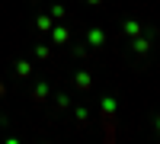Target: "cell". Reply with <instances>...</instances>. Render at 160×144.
Masks as SVG:
<instances>
[{
    "mask_svg": "<svg viewBox=\"0 0 160 144\" xmlns=\"http://www.w3.org/2000/svg\"><path fill=\"white\" fill-rule=\"evenodd\" d=\"M102 119L106 122H112V115H115V96H102Z\"/></svg>",
    "mask_w": 160,
    "mask_h": 144,
    "instance_id": "6",
    "label": "cell"
},
{
    "mask_svg": "<svg viewBox=\"0 0 160 144\" xmlns=\"http://www.w3.org/2000/svg\"><path fill=\"white\" fill-rule=\"evenodd\" d=\"M131 51H135V55H148V51H151V38L135 35V38H131Z\"/></svg>",
    "mask_w": 160,
    "mask_h": 144,
    "instance_id": "5",
    "label": "cell"
},
{
    "mask_svg": "<svg viewBox=\"0 0 160 144\" xmlns=\"http://www.w3.org/2000/svg\"><path fill=\"white\" fill-rule=\"evenodd\" d=\"M74 119H77V125H80V128H87V119H90V109H87V106H77V109H74Z\"/></svg>",
    "mask_w": 160,
    "mask_h": 144,
    "instance_id": "8",
    "label": "cell"
},
{
    "mask_svg": "<svg viewBox=\"0 0 160 144\" xmlns=\"http://www.w3.org/2000/svg\"><path fill=\"white\" fill-rule=\"evenodd\" d=\"M35 26H38V32H48L51 26H55V19H51V16H38V19H35Z\"/></svg>",
    "mask_w": 160,
    "mask_h": 144,
    "instance_id": "11",
    "label": "cell"
},
{
    "mask_svg": "<svg viewBox=\"0 0 160 144\" xmlns=\"http://www.w3.org/2000/svg\"><path fill=\"white\" fill-rule=\"evenodd\" d=\"M16 77H32V61H16Z\"/></svg>",
    "mask_w": 160,
    "mask_h": 144,
    "instance_id": "9",
    "label": "cell"
},
{
    "mask_svg": "<svg viewBox=\"0 0 160 144\" xmlns=\"http://www.w3.org/2000/svg\"><path fill=\"white\" fill-rule=\"evenodd\" d=\"M48 16H51V19H64V16H68V10H64V3H51Z\"/></svg>",
    "mask_w": 160,
    "mask_h": 144,
    "instance_id": "10",
    "label": "cell"
},
{
    "mask_svg": "<svg viewBox=\"0 0 160 144\" xmlns=\"http://www.w3.org/2000/svg\"><path fill=\"white\" fill-rule=\"evenodd\" d=\"M7 96V87H3V80H0V99H3Z\"/></svg>",
    "mask_w": 160,
    "mask_h": 144,
    "instance_id": "14",
    "label": "cell"
},
{
    "mask_svg": "<svg viewBox=\"0 0 160 144\" xmlns=\"http://www.w3.org/2000/svg\"><path fill=\"white\" fill-rule=\"evenodd\" d=\"M90 87H93V74H90V71H77V74H74V90L87 93Z\"/></svg>",
    "mask_w": 160,
    "mask_h": 144,
    "instance_id": "2",
    "label": "cell"
},
{
    "mask_svg": "<svg viewBox=\"0 0 160 144\" xmlns=\"http://www.w3.org/2000/svg\"><path fill=\"white\" fill-rule=\"evenodd\" d=\"M32 3H38V0H32Z\"/></svg>",
    "mask_w": 160,
    "mask_h": 144,
    "instance_id": "16",
    "label": "cell"
},
{
    "mask_svg": "<svg viewBox=\"0 0 160 144\" xmlns=\"http://www.w3.org/2000/svg\"><path fill=\"white\" fill-rule=\"evenodd\" d=\"M35 58H38V61H48V58H51V48H48V45H35Z\"/></svg>",
    "mask_w": 160,
    "mask_h": 144,
    "instance_id": "12",
    "label": "cell"
},
{
    "mask_svg": "<svg viewBox=\"0 0 160 144\" xmlns=\"http://www.w3.org/2000/svg\"><path fill=\"white\" fill-rule=\"evenodd\" d=\"M51 42H55V45H68L71 42V32L64 29V26H51Z\"/></svg>",
    "mask_w": 160,
    "mask_h": 144,
    "instance_id": "4",
    "label": "cell"
},
{
    "mask_svg": "<svg viewBox=\"0 0 160 144\" xmlns=\"http://www.w3.org/2000/svg\"><path fill=\"white\" fill-rule=\"evenodd\" d=\"M48 93H51L48 80H38V83H35V90H32V102H35V106H38V102H45V99H48Z\"/></svg>",
    "mask_w": 160,
    "mask_h": 144,
    "instance_id": "3",
    "label": "cell"
},
{
    "mask_svg": "<svg viewBox=\"0 0 160 144\" xmlns=\"http://www.w3.org/2000/svg\"><path fill=\"white\" fill-rule=\"evenodd\" d=\"M87 45L90 48H102L106 45V32L99 29V26H90V29H87Z\"/></svg>",
    "mask_w": 160,
    "mask_h": 144,
    "instance_id": "1",
    "label": "cell"
},
{
    "mask_svg": "<svg viewBox=\"0 0 160 144\" xmlns=\"http://www.w3.org/2000/svg\"><path fill=\"white\" fill-rule=\"evenodd\" d=\"M87 3H90V7H99V3H102V0H87Z\"/></svg>",
    "mask_w": 160,
    "mask_h": 144,
    "instance_id": "15",
    "label": "cell"
},
{
    "mask_svg": "<svg viewBox=\"0 0 160 144\" xmlns=\"http://www.w3.org/2000/svg\"><path fill=\"white\" fill-rule=\"evenodd\" d=\"M55 106H58V109H71V96L58 93V96H55Z\"/></svg>",
    "mask_w": 160,
    "mask_h": 144,
    "instance_id": "13",
    "label": "cell"
},
{
    "mask_svg": "<svg viewBox=\"0 0 160 144\" xmlns=\"http://www.w3.org/2000/svg\"><path fill=\"white\" fill-rule=\"evenodd\" d=\"M122 29H125V35H131V38H135V35H141V22H138V19H125V26H122Z\"/></svg>",
    "mask_w": 160,
    "mask_h": 144,
    "instance_id": "7",
    "label": "cell"
}]
</instances>
